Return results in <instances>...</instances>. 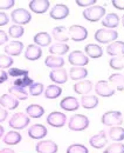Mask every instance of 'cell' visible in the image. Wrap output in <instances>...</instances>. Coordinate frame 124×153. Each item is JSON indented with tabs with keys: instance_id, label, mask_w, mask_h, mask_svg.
<instances>
[{
	"instance_id": "cell-1",
	"label": "cell",
	"mask_w": 124,
	"mask_h": 153,
	"mask_svg": "<svg viewBox=\"0 0 124 153\" xmlns=\"http://www.w3.org/2000/svg\"><path fill=\"white\" fill-rule=\"evenodd\" d=\"M68 127L71 131H84L89 127L88 117L83 114H74L70 117Z\"/></svg>"
},
{
	"instance_id": "cell-2",
	"label": "cell",
	"mask_w": 124,
	"mask_h": 153,
	"mask_svg": "<svg viewBox=\"0 0 124 153\" xmlns=\"http://www.w3.org/2000/svg\"><path fill=\"white\" fill-rule=\"evenodd\" d=\"M106 14V7L103 6H90L83 11V18L90 22H96L101 20Z\"/></svg>"
},
{
	"instance_id": "cell-3",
	"label": "cell",
	"mask_w": 124,
	"mask_h": 153,
	"mask_svg": "<svg viewBox=\"0 0 124 153\" xmlns=\"http://www.w3.org/2000/svg\"><path fill=\"white\" fill-rule=\"evenodd\" d=\"M101 121L106 126H111V127L120 126L123 124V117H122V113L118 111H109L102 115Z\"/></svg>"
},
{
	"instance_id": "cell-4",
	"label": "cell",
	"mask_w": 124,
	"mask_h": 153,
	"mask_svg": "<svg viewBox=\"0 0 124 153\" xmlns=\"http://www.w3.org/2000/svg\"><path fill=\"white\" fill-rule=\"evenodd\" d=\"M94 38L96 41L101 44H108V42H114L118 38V33L114 30H108V28H101L97 30L94 34Z\"/></svg>"
},
{
	"instance_id": "cell-5",
	"label": "cell",
	"mask_w": 124,
	"mask_h": 153,
	"mask_svg": "<svg viewBox=\"0 0 124 153\" xmlns=\"http://www.w3.org/2000/svg\"><path fill=\"white\" fill-rule=\"evenodd\" d=\"M29 117H27L23 113H15L12 115V118L8 121L10 127L14 130H23L29 125Z\"/></svg>"
},
{
	"instance_id": "cell-6",
	"label": "cell",
	"mask_w": 124,
	"mask_h": 153,
	"mask_svg": "<svg viewBox=\"0 0 124 153\" xmlns=\"http://www.w3.org/2000/svg\"><path fill=\"white\" fill-rule=\"evenodd\" d=\"M68 34H69V38L73 41H83L86 40L88 37V31L86 27L81 26V25H71L68 30Z\"/></svg>"
},
{
	"instance_id": "cell-7",
	"label": "cell",
	"mask_w": 124,
	"mask_h": 153,
	"mask_svg": "<svg viewBox=\"0 0 124 153\" xmlns=\"http://www.w3.org/2000/svg\"><path fill=\"white\" fill-rule=\"evenodd\" d=\"M11 18L13 20V22H15L17 25L21 26V25H26L32 20V16L31 13L25 10V8H17L11 13Z\"/></svg>"
},
{
	"instance_id": "cell-8",
	"label": "cell",
	"mask_w": 124,
	"mask_h": 153,
	"mask_svg": "<svg viewBox=\"0 0 124 153\" xmlns=\"http://www.w3.org/2000/svg\"><path fill=\"white\" fill-rule=\"evenodd\" d=\"M68 61L75 67H83L89 64V58L81 51H73L68 57Z\"/></svg>"
},
{
	"instance_id": "cell-9",
	"label": "cell",
	"mask_w": 124,
	"mask_h": 153,
	"mask_svg": "<svg viewBox=\"0 0 124 153\" xmlns=\"http://www.w3.org/2000/svg\"><path fill=\"white\" fill-rule=\"evenodd\" d=\"M49 16H51L52 19L55 20L65 19V18H67L69 16V7L67 5H65V4H56L51 10Z\"/></svg>"
},
{
	"instance_id": "cell-10",
	"label": "cell",
	"mask_w": 124,
	"mask_h": 153,
	"mask_svg": "<svg viewBox=\"0 0 124 153\" xmlns=\"http://www.w3.org/2000/svg\"><path fill=\"white\" fill-rule=\"evenodd\" d=\"M66 121H67V117L61 112L55 111V112L49 113V115L47 117V124L56 128H61L62 126H65Z\"/></svg>"
},
{
	"instance_id": "cell-11",
	"label": "cell",
	"mask_w": 124,
	"mask_h": 153,
	"mask_svg": "<svg viewBox=\"0 0 124 153\" xmlns=\"http://www.w3.org/2000/svg\"><path fill=\"white\" fill-rule=\"evenodd\" d=\"M51 2L48 0H32L28 2L29 8L32 10V12H34L36 14H43L47 12V10L49 8Z\"/></svg>"
},
{
	"instance_id": "cell-12",
	"label": "cell",
	"mask_w": 124,
	"mask_h": 153,
	"mask_svg": "<svg viewBox=\"0 0 124 153\" xmlns=\"http://www.w3.org/2000/svg\"><path fill=\"white\" fill-rule=\"evenodd\" d=\"M95 92H96L97 96L104 97V98H108V97H111L115 94V90L110 87V85L106 82V80L97 81V84L95 86Z\"/></svg>"
},
{
	"instance_id": "cell-13",
	"label": "cell",
	"mask_w": 124,
	"mask_h": 153,
	"mask_svg": "<svg viewBox=\"0 0 124 153\" xmlns=\"http://www.w3.org/2000/svg\"><path fill=\"white\" fill-rule=\"evenodd\" d=\"M35 150L37 153H56L57 145L52 140H41L36 144Z\"/></svg>"
},
{
	"instance_id": "cell-14",
	"label": "cell",
	"mask_w": 124,
	"mask_h": 153,
	"mask_svg": "<svg viewBox=\"0 0 124 153\" xmlns=\"http://www.w3.org/2000/svg\"><path fill=\"white\" fill-rule=\"evenodd\" d=\"M48 133L47 128L42 125V124H35L33 126H31L28 128V135L29 138L32 139H36V140H40V139H43Z\"/></svg>"
},
{
	"instance_id": "cell-15",
	"label": "cell",
	"mask_w": 124,
	"mask_h": 153,
	"mask_svg": "<svg viewBox=\"0 0 124 153\" xmlns=\"http://www.w3.org/2000/svg\"><path fill=\"white\" fill-rule=\"evenodd\" d=\"M89 144H90L94 149H97V150L103 149L104 146H106V144H108L106 133L104 131H101L100 133L92 135V137L90 138V140H89Z\"/></svg>"
},
{
	"instance_id": "cell-16",
	"label": "cell",
	"mask_w": 124,
	"mask_h": 153,
	"mask_svg": "<svg viewBox=\"0 0 124 153\" xmlns=\"http://www.w3.org/2000/svg\"><path fill=\"white\" fill-rule=\"evenodd\" d=\"M23 50V44L21 41H12V42H8L6 46H5V53L10 57H15L21 54Z\"/></svg>"
},
{
	"instance_id": "cell-17",
	"label": "cell",
	"mask_w": 124,
	"mask_h": 153,
	"mask_svg": "<svg viewBox=\"0 0 124 153\" xmlns=\"http://www.w3.org/2000/svg\"><path fill=\"white\" fill-rule=\"evenodd\" d=\"M49 78L55 84H65L68 80V73L63 68H56V70L51 71Z\"/></svg>"
},
{
	"instance_id": "cell-18",
	"label": "cell",
	"mask_w": 124,
	"mask_h": 153,
	"mask_svg": "<svg viewBox=\"0 0 124 153\" xmlns=\"http://www.w3.org/2000/svg\"><path fill=\"white\" fill-rule=\"evenodd\" d=\"M60 107L65 111H76L80 107V102L74 97H66L61 100Z\"/></svg>"
},
{
	"instance_id": "cell-19",
	"label": "cell",
	"mask_w": 124,
	"mask_h": 153,
	"mask_svg": "<svg viewBox=\"0 0 124 153\" xmlns=\"http://www.w3.org/2000/svg\"><path fill=\"white\" fill-rule=\"evenodd\" d=\"M0 105L7 110H15L19 106V100L11 94H2L0 97Z\"/></svg>"
},
{
	"instance_id": "cell-20",
	"label": "cell",
	"mask_w": 124,
	"mask_h": 153,
	"mask_svg": "<svg viewBox=\"0 0 124 153\" xmlns=\"http://www.w3.org/2000/svg\"><path fill=\"white\" fill-rule=\"evenodd\" d=\"M52 37L56 41H60V42H65V41L69 40L68 30L65 26H56V27H54L53 31H52Z\"/></svg>"
},
{
	"instance_id": "cell-21",
	"label": "cell",
	"mask_w": 124,
	"mask_h": 153,
	"mask_svg": "<svg viewBox=\"0 0 124 153\" xmlns=\"http://www.w3.org/2000/svg\"><path fill=\"white\" fill-rule=\"evenodd\" d=\"M41 56H42L41 47H39L36 45H28L25 51V58L31 61H35L37 59H40Z\"/></svg>"
},
{
	"instance_id": "cell-22",
	"label": "cell",
	"mask_w": 124,
	"mask_h": 153,
	"mask_svg": "<svg viewBox=\"0 0 124 153\" xmlns=\"http://www.w3.org/2000/svg\"><path fill=\"white\" fill-rule=\"evenodd\" d=\"M106 53L112 57L124 56V42L123 41H114L106 47Z\"/></svg>"
},
{
	"instance_id": "cell-23",
	"label": "cell",
	"mask_w": 124,
	"mask_h": 153,
	"mask_svg": "<svg viewBox=\"0 0 124 153\" xmlns=\"http://www.w3.org/2000/svg\"><path fill=\"white\" fill-rule=\"evenodd\" d=\"M91 90H92V84L89 80H80L79 82H76L74 85V91L77 94L86 96V94H88Z\"/></svg>"
},
{
	"instance_id": "cell-24",
	"label": "cell",
	"mask_w": 124,
	"mask_h": 153,
	"mask_svg": "<svg viewBox=\"0 0 124 153\" xmlns=\"http://www.w3.org/2000/svg\"><path fill=\"white\" fill-rule=\"evenodd\" d=\"M33 41H34V45H36V46L45 47V46H48L51 44L52 37L47 32H39V33H36L35 36H34Z\"/></svg>"
},
{
	"instance_id": "cell-25",
	"label": "cell",
	"mask_w": 124,
	"mask_h": 153,
	"mask_svg": "<svg viewBox=\"0 0 124 153\" xmlns=\"http://www.w3.org/2000/svg\"><path fill=\"white\" fill-rule=\"evenodd\" d=\"M84 51H86V56L88 58H92V59H96V58H100L103 56L102 47L96 45V44H88L84 47Z\"/></svg>"
},
{
	"instance_id": "cell-26",
	"label": "cell",
	"mask_w": 124,
	"mask_h": 153,
	"mask_svg": "<svg viewBox=\"0 0 124 153\" xmlns=\"http://www.w3.org/2000/svg\"><path fill=\"white\" fill-rule=\"evenodd\" d=\"M102 25L106 27L108 30L110 28H115V27H117L118 25H120V17L116 14V13H109V14H106V17L103 18L102 20Z\"/></svg>"
},
{
	"instance_id": "cell-27",
	"label": "cell",
	"mask_w": 124,
	"mask_h": 153,
	"mask_svg": "<svg viewBox=\"0 0 124 153\" xmlns=\"http://www.w3.org/2000/svg\"><path fill=\"white\" fill-rule=\"evenodd\" d=\"M68 51H69V45L66 42H56L52 45L49 48V52L52 56H59V57L66 54Z\"/></svg>"
},
{
	"instance_id": "cell-28",
	"label": "cell",
	"mask_w": 124,
	"mask_h": 153,
	"mask_svg": "<svg viewBox=\"0 0 124 153\" xmlns=\"http://www.w3.org/2000/svg\"><path fill=\"white\" fill-rule=\"evenodd\" d=\"M81 105L83 108L87 110H91L95 108L98 105V98L96 96H90V94H86L81 98Z\"/></svg>"
},
{
	"instance_id": "cell-29",
	"label": "cell",
	"mask_w": 124,
	"mask_h": 153,
	"mask_svg": "<svg viewBox=\"0 0 124 153\" xmlns=\"http://www.w3.org/2000/svg\"><path fill=\"white\" fill-rule=\"evenodd\" d=\"M45 64L46 66L56 70V68H61L65 65V60L63 58L59 57V56H48L45 60Z\"/></svg>"
},
{
	"instance_id": "cell-30",
	"label": "cell",
	"mask_w": 124,
	"mask_h": 153,
	"mask_svg": "<svg viewBox=\"0 0 124 153\" xmlns=\"http://www.w3.org/2000/svg\"><path fill=\"white\" fill-rule=\"evenodd\" d=\"M88 76V70L84 67H71L69 70V76L71 80H82Z\"/></svg>"
},
{
	"instance_id": "cell-31",
	"label": "cell",
	"mask_w": 124,
	"mask_h": 153,
	"mask_svg": "<svg viewBox=\"0 0 124 153\" xmlns=\"http://www.w3.org/2000/svg\"><path fill=\"white\" fill-rule=\"evenodd\" d=\"M26 113L28 114V117H31V118H40V117H42L43 113H45V108L41 105L32 104V105L27 106Z\"/></svg>"
},
{
	"instance_id": "cell-32",
	"label": "cell",
	"mask_w": 124,
	"mask_h": 153,
	"mask_svg": "<svg viewBox=\"0 0 124 153\" xmlns=\"http://www.w3.org/2000/svg\"><path fill=\"white\" fill-rule=\"evenodd\" d=\"M8 91H10V94H11V96H13L15 99H18V100H26V99H27V96H28V93L26 92L25 88L14 86L13 84L10 86Z\"/></svg>"
},
{
	"instance_id": "cell-33",
	"label": "cell",
	"mask_w": 124,
	"mask_h": 153,
	"mask_svg": "<svg viewBox=\"0 0 124 153\" xmlns=\"http://www.w3.org/2000/svg\"><path fill=\"white\" fill-rule=\"evenodd\" d=\"M108 135L110 137V139L115 140V141H122L124 140V128L120 126H114L109 130Z\"/></svg>"
},
{
	"instance_id": "cell-34",
	"label": "cell",
	"mask_w": 124,
	"mask_h": 153,
	"mask_svg": "<svg viewBox=\"0 0 124 153\" xmlns=\"http://www.w3.org/2000/svg\"><path fill=\"white\" fill-rule=\"evenodd\" d=\"M21 141V135L17 131H11L4 137V143L6 145H17Z\"/></svg>"
},
{
	"instance_id": "cell-35",
	"label": "cell",
	"mask_w": 124,
	"mask_h": 153,
	"mask_svg": "<svg viewBox=\"0 0 124 153\" xmlns=\"http://www.w3.org/2000/svg\"><path fill=\"white\" fill-rule=\"evenodd\" d=\"M109 82L115 85L118 91H124V74L115 73L109 76Z\"/></svg>"
},
{
	"instance_id": "cell-36",
	"label": "cell",
	"mask_w": 124,
	"mask_h": 153,
	"mask_svg": "<svg viewBox=\"0 0 124 153\" xmlns=\"http://www.w3.org/2000/svg\"><path fill=\"white\" fill-rule=\"evenodd\" d=\"M61 93H62V88L57 85H49L45 91V96L47 99H56L57 97L61 96Z\"/></svg>"
},
{
	"instance_id": "cell-37",
	"label": "cell",
	"mask_w": 124,
	"mask_h": 153,
	"mask_svg": "<svg viewBox=\"0 0 124 153\" xmlns=\"http://www.w3.org/2000/svg\"><path fill=\"white\" fill-rule=\"evenodd\" d=\"M109 65L112 70H123L124 68V56H118L110 59Z\"/></svg>"
},
{
	"instance_id": "cell-38",
	"label": "cell",
	"mask_w": 124,
	"mask_h": 153,
	"mask_svg": "<svg viewBox=\"0 0 124 153\" xmlns=\"http://www.w3.org/2000/svg\"><path fill=\"white\" fill-rule=\"evenodd\" d=\"M32 84H33V79H31L29 76H22V78H19V79H17V80L13 82L14 86H18V87H21V88L29 87Z\"/></svg>"
},
{
	"instance_id": "cell-39",
	"label": "cell",
	"mask_w": 124,
	"mask_h": 153,
	"mask_svg": "<svg viewBox=\"0 0 124 153\" xmlns=\"http://www.w3.org/2000/svg\"><path fill=\"white\" fill-rule=\"evenodd\" d=\"M25 33V30L22 26H19V25H13L10 27L8 30V34L12 37V38H20L22 37Z\"/></svg>"
},
{
	"instance_id": "cell-40",
	"label": "cell",
	"mask_w": 124,
	"mask_h": 153,
	"mask_svg": "<svg viewBox=\"0 0 124 153\" xmlns=\"http://www.w3.org/2000/svg\"><path fill=\"white\" fill-rule=\"evenodd\" d=\"M14 60L12 57L7 56V54H0V68L5 70V68H10L13 65Z\"/></svg>"
},
{
	"instance_id": "cell-41",
	"label": "cell",
	"mask_w": 124,
	"mask_h": 153,
	"mask_svg": "<svg viewBox=\"0 0 124 153\" xmlns=\"http://www.w3.org/2000/svg\"><path fill=\"white\" fill-rule=\"evenodd\" d=\"M67 153H89V151L82 144H73L67 149Z\"/></svg>"
},
{
	"instance_id": "cell-42",
	"label": "cell",
	"mask_w": 124,
	"mask_h": 153,
	"mask_svg": "<svg viewBox=\"0 0 124 153\" xmlns=\"http://www.w3.org/2000/svg\"><path fill=\"white\" fill-rule=\"evenodd\" d=\"M7 74H10V76H13V78H22V76H28L29 71L28 70H20V68L12 67V68L8 70V73Z\"/></svg>"
},
{
	"instance_id": "cell-43",
	"label": "cell",
	"mask_w": 124,
	"mask_h": 153,
	"mask_svg": "<svg viewBox=\"0 0 124 153\" xmlns=\"http://www.w3.org/2000/svg\"><path fill=\"white\" fill-rule=\"evenodd\" d=\"M103 153H124V144H111L104 150Z\"/></svg>"
},
{
	"instance_id": "cell-44",
	"label": "cell",
	"mask_w": 124,
	"mask_h": 153,
	"mask_svg": "<svg viewBox=\"0 0 124 153\" xmlns=\"http://www.w3.org/2000/svg\"><path fill=\"white\" fill-rule=\"evenodd\" d=\"M43 88H45V87H43V85H42L41 82H33V84L29 86V93H31L32 96L37 97L43 92Z\"/></svg>"
},
{
	"instance_id": "cell-45",
	"label": "cell",
	"mask_w": 124,
	"mask_h": 153,
	"mask_svg": "<svg viewBox=\"0 0 124 153\" xmlns=\"http://www.w3.org/2000/svg\"><path fill=\"white\" fill-rule=\"evenodd\" d=\"M14 0H0V10H10L14 6Z\"/></svg>"
},
{
	"instance_id": "cell-46",
	"label": "cell",
	"mask_w": 124,
	"mask_h": 153,
	"mask_svg": "<svg viewBox=\"0 0 124 153\" xmlns=\"http://www.w3.org/2000/svg\"><path fill=\"white\" fill-rule=\"evenodd\" d=\"M79 6H81V7H90V6H92L94 4H96L97 1L96 0H76L75 1Z\"/></svg>"
},
{
	"instance_id": "cell-47",
	"label": "cell",
	"mask_w": 124,
	"mask_h": 153,
	"mask_svg": "<svg viewBox=\"0 0 124 153\" xmlns=\"http://www.w3.org/2000/svg\"><path fill=\"white\" fill-rule=\"evenodd\" d=\"M111 4L117 10H124V0H112Z\"/></svg>"
},
{
	"instance_id": "cell-48",
	"label": "cell",
	"mask_w": 124,
	"mask_h": 153,
	"mask_svg": "<svg viewBox=\"0 0 124 153\" xmlns=\"http://www.w3.org/2000/svg\"><path fill=\"white\" fill-rule=\"evenodd\" d=\"M8 17H7V14L6 13H4V12H0V26H5V25H7L8 24Z\"/></svg>"
},
{
	"instance_id": "cell-49",
	"label": "cell",
	"mask_w": 124,
	"mask_h": 153,
	"mask_svg": "<svg viewBox=\"0 0 124 153\" xmlns=\"http://www.w3.org/2000/svg\"><path fill=\"white\" fill-rule=\"evenodd\" d=\"M7 117H8V112H7V110H5L4 107H1V106H0V123L5 121Z\"/></svg>"
},
{
	"instance_id": "cell-50",
	"label": "cell",
	"mask_w": 124,
	"mask_h": 153,
	"mask_svg": "<svg viewBox=\"0 0 124 153\" xmlns=\"http://www.w3.org/2000/svg\"><path fill=\"white\" fill-rule=\"evenodd\" d=\"M7 41H8V36L6 34V32H4V31L0 30V45L6 44Z\"/></svg>"
},
{
	"instance_id": "cell-51",
	"label": "cell",
	"mask_w": 124,
	"mask_h": 153,
	"mask_svg": "<svg viewBox=\"0 0 124 153\" xmlns=\"http://www.w3.org/2000/svg\"><path fill=\"white\" fill-rule=\"evenodd\" d=\"M7 79H8V74L4 70H0V84L7 81Z\"/></svg>"
},
{
	"instance_id": "cell-52",
	"label": "cell",
	"mask_w": 124,
	"mask_h": 153,
	"mask_svg": "<svg viewBox=\"0 0 124 153\" xmlns=\"http://www.w3.org/2000/svg\"><path fill=\"white\" fill-rule=\"evenodd\" d=\"M0 153H15L12 149H2L1 151H0Z\"/></svg>"
},
{
	"instance_id": "cell-53",
	"label": "cell",
	"mask_w": 124,
	"mask_h": 153,
	"mask_svg": "<svg viewBox=\"0 0 124 153\" xmlns=\"http://www.w3.org/2000/svg\"><path fill=\"white\" fill-rule=\"evenodd\" d=\"M4 133H5V130H4V127L0 125V138L4 135Z\"/></svg>"
},
{
	"instance_id": "cell-54",
	"label": "cell",
	"mask_w": 124,
	"mask_h": 153,
	"mask_svg": "<svg viewBox=\"0 0 124 153\" xmlns=\"http://www.w3.org/2000/svg\"><path fill=\"white\" fill-rule=\"evenodd\" d=\"M122 24H123V27H124V16L122 17Z\"/></svg>"
}]
</instances>
